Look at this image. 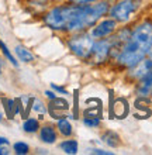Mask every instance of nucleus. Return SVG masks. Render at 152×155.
<instances>
[{"mask_svg": "<svg viewBox=\"0 0 152 155\" xmlns=\"http://www.w3.org/2000/svg\"><path fill=\"white\" fill-rule=\"evenodd\" d=\"M93 44H95V41L89 34H78L68 41L69 49L76 57L82 58V59H86V58L90 57Z\"/></svg>", "mask_w": 152, "mask_h": 155, "instance_id": "obj_3", "label": "nucleus"}, {"mask_svg": "<svg viewBox=\"0 0 152 155\" xmlns=\"http://www.w3.org/2000/svg\"><path fill=\"white\" fill-rule=\"evenodd\" d=\"M38 128H40V123L35 118H27L23 124V130L25 133H37Z\"/></svg>", "mask_w": 152, "mask_h": 155, "instance_id": "obj_12", "label": "nucleus"}, {"mask_svg": "<svg viewBox=\"0 0 152 155\" xmlns=\"http://www.w3.org/2000/svg\"><path fill=\"white\" fill-rule=\"evenodd\" d=\"M45 94H47V97H48V99H53V97H57V96H55V93H53V92H50V90H47Z\"/></svg>", "mask_w": 152, "mask_h": 155, "instance_id": "obj_21", "label": "nucleus"}, {"mask_svg": "<svg viewBox=\"0 0 152 155\" xmlns=\"http://www.w3.org/2000/svg\"><path fill=\"white\" fill-rule=\"evenodd\" d=\"M140 6L138 0H121L110 10V16L115 21H127Z\"/></svg>", "mask_w": 152, "mask_h": 155, "instance_id": "obj_4", "label": "nucleus"}, {"mask_svg": "<svg viewBox=\"0 0 152 155\" xmlns=\"http://www.w3.org/2000/svg\"><path fill=\"white\" fill-rule=\"evenodd\" d=\"M51 87H52V89H55V90H58V92H61V93H65L66 94V90L63 89V87H59V86L53 85V83H51Z\"/></svg>", "mask_w": 152, "mask_h": 155, "instance_id": "obj_18", "label": "nucleus"}, {"mask_svg": "<svg viewBox=\"0 0 152 155\" xmlns=\"http://www.w3.org/2000/svg\"><path fill=\"white\" fill-rule=\"evenodd\" d=\"M16 54H17V57L20 58V61H23V62H31L34 59V55L30 52V49H27L23 45H17Z\"/></svg>", "mask_w": 152, "mask_h": 155, "instance_id": "obj_10", "label": "nucleus"}, {"mask_svg": "<svg viewBox=\"0 0 152 155\" xmlns=\"http://www.w3.org/2000/svg\"><path fill=\"white\" fill-rule=\"evenodd\" d=\"M102 138L108 147H118L120 145V137L118 134H115L114 131H106Z\"/></svg>", "mask_w": 152, "mask_h": 155, "instance_id": "obj_9", "label": "nucleus"}, {"mask_svg": "<svg viewBox=\"0 0 152 155\" xmlns=\"http://www.w3.org/2000/svg\"><path fill=\"white\" fill-rule=\"evenodd\" d=\"M0 154H8V151L6 150V148H2V147H0Z\"/></svg>", "mask_w": 152, "mask_h": 155, "instance_id": "obj_23", "label": "nucleus"}, {"mask_svg": "<svg viewBox=\"0 0 152 155\" xmlns=\"http://www.w3.org/2000/svg\"><path fill=\"white\" fill-rule=\"evenodd\" d=\"M115 25H117V23H115L114 18H108V20H104L102 21L100 24H97L93 28V33H92V35L95 38H104V37H108L113 31L115 30Z\"/></svg>", "mask_w": 152, "mask_h": 155, "instance_id": "obj_6", "label": "nucleus"}, {"mask_svg": "<svg viewBox=\"0 0 152 155\" xmlns=\"http://www.w3.org/2000/svg\"><path fill=\"white\" fill-rule=\"evenodd\" d=\"M30 151V148L28 145L25 143H21V141H18V143L14 144V152L18 155H24V154H28Z\"/></svg>", "mask_w": 152, "mask_h": 155, "instance_id": "obj_15", "label": "nucleus"}, {"mask_svg": "<svg viewBox=\"0 0 152 155\" xmlns=\"http://www.w3.org/2000/svg\"><path fill=\"white\" fill-rule=\"evenodd\" d=\"M72 3H78V4H82V3H89V2H93V0H70Z\"/></svg>", "mask_w": 152, "mask_h": 155, "instance_id": "obj_20", "label": "nucleus"}, {"mask_svg": "<svg viewBox=\"0 0 152 155\" xmlns=\"http://www.w3.org/2000/svg\"><path fill=\"white\" fill-rule=\"evenodd\" d=\"M85 124L89 127H97L99 126V118L97 117H95V118L87 117V118H85Z\"/></svg>", "mask_w": 152, "mask_h": 155, "instance_id": "obj_16", "label": "nucleus"}, {"mask_svg": "<svg viewBox=\"0 0 152 155\" xmlns=\"http://www.w3.org/2000/svg\"><path fill=\"white\" fill-rule=\"evenodd\" d=\"M114 48V41L113 38H108V40H100L97 42L93 44V48H92L90 52V59L95 64H100V62L106 61L107 57L110 55V52Z\"/></svg>", "mask_w": 152, "mask_h": 155, "instance_id": "obj_5", "label": "nucleus"}, {"mask_svg": "<svg viewBox=\"0 0 152 155\" xmlns=\"http://www.w3.org/2000/svg\"><path fill=\"white\" fill-rule=\"evenodd\" d=\"M34 103V110L35 111H40V113H44L45 111V107H44V104H42L40 100H33Z\"/></svg>", "mask_w": 152, "mask_h": 155, "instance_id": "obj_17", "label": "nucleus"}, {"mask_svg": "<svg viewBox=\"0 0 152 155\" xmlns=\"http://www.w3.org/2000/svg\"><path fill=\"white\" fill-rule=\"evenodd\" d=\"M68 109H69V103L66 102L65 99H61V97L51 99V102H50V113L52 114V117H55V118L62 117L58 111H66Z\"/></svg>", "mask_w": 152, "mask_h": 155, "instance_id": "obj_7", "label": "nucleus"}, {"mask_svg": "<svg viewBox=\"0 0 152 155\" xmlns=\"http://www.w3.org/2000/svg\"><path fill=\"white\" fill-rule=\"evenodd\" d=\"M108 12V3L100 2L97 4H70L52 8L45 16V24L58 31L78 33L95 25Z\"/></svg>", "mask_w": 152, "mask_h": 155, "instance_id": "obj_1", "label": "nucleus"}, {"mask_svg": "<svg viewBox=\"0 0 152 155\" xmlns=\"http://www.w3.org/2000/svg\"><path fill=\"white\" fill-rule=\"evenodd\" d=\"M152 49V23L138 25L117 54V62L124 68H134Z\"/></svg>", "mask_w": 152, "mask_h": 155, "instance_id": "obj_2", "label": "nucleus"}, {"mask_svg": "<svg viewBox=\"0 0 152 155\" xmlns=\"http://www.w3.org/2000/svg\"><path fill=\"white\" fill-rule=\"evenodd\" d=\"M0 49H2V52L4 54V57L7 58V59H8V61H10V62H11L13 65H14V66H17V65H18V64H17V61H16V59H14V57H13L11 54H10V51H8V48H7V47H6V44H4V42H3V41H2V40H0Z\"/></svg>", "mask_w": 152, "mask_h": 155, "instance_id": "obj_14", "label": "nucleus"}, {"mask_svg": "<svg viewBox=\"0 0 152 155\" xmlns=\"http://www.w3.org/2000/svg\"><path fill=\"white\" fill-rule=\"evenodd\" d=\"M61 148L66 154H76L78 152V143L75 140H66L61 144Z\"/></svg>", "mask_w": 152, "mask_h": 155, "instance_id": "obj_13", "label": "nucleus"}, {"mask_svg": "<svg viewBox=\"0 0 152 155\" xmlns=\"http://www.w3.org/2000/svg\"><path fill=\"white\" fill-rule=\"evenodd\" d=\"M0 120H2V114H0Z\"/></svg>", "mask_w": 152, "mask_h": 155, "instance_id": "obj_25", "label": "nucleus"}, {"mask_svg": "<svg viewBox=\"0 0 152 155\" xmlns=\"http://www.w3.org/2000/svg\"><path fill=\"white\" fill-rule=\"evenodd\" d=\"M40 140L45 144H53L57 141V133L55 128L51 126H44L40 131Z\"/></svg>", "mask_w": 152, "mask_h": 155, "instance_id": "obj_8", "label": "nucleus"}, {"mask_svg": "<svg viewBox=\"0 0 152 155\" xmlns=\"http://www.w3.org/2000/svg\"><path fill=\"white\" fill-rule=\"evenodd\" d=\"M8 144V140L4 138V137H0V145H7Z\"/></svg>", "mask_w": 152, "mask_h": 155, "instance_id": "obj_22", "label": "nucleus"}, {"mask_svg": "<svg viewBox=\"0 0 152 155\" xmlns=\"http://www.w3.org/2000/svg\"><path fill=\"white\" fill-rule=\"evenodd\" d=\"M92 154H102V155H107V154H111V152H107V151H103V150H93L90 151Z\"/></svg>", "mask_w": 152, "mask_h": 155, "instance_id": "obj_19", "label": "nucleus"}, {"mask_svg": "<svg viewBox=\"0 0 152 155\" xmlns=\"http://www.w3.org/2000/svg\"><path fill=\"white\" fill-rule=\"evenodd\" d=\"M58 130L61 133L62 135H68L72 134V126H70V123L66 120V118H61V120H58Z\"/></svg>", "mask_w": 152, "mask_h": 155, "instance_id": "obj_11", "label": "nucleus"}, {"mask_svg": "<svg viewBox=\"0 0 152 155\" xmlns=\"http://www.w3.org/2000/svg\"><path fill=\"white\" fill-rule=\"evenodd\" d=\"M0 74H2V68H0Z\"/></svg>", "mask_w": 152, "mask_h": 155, "instance_id": "obj_24", "label": "nucleus"}]
</instances>
